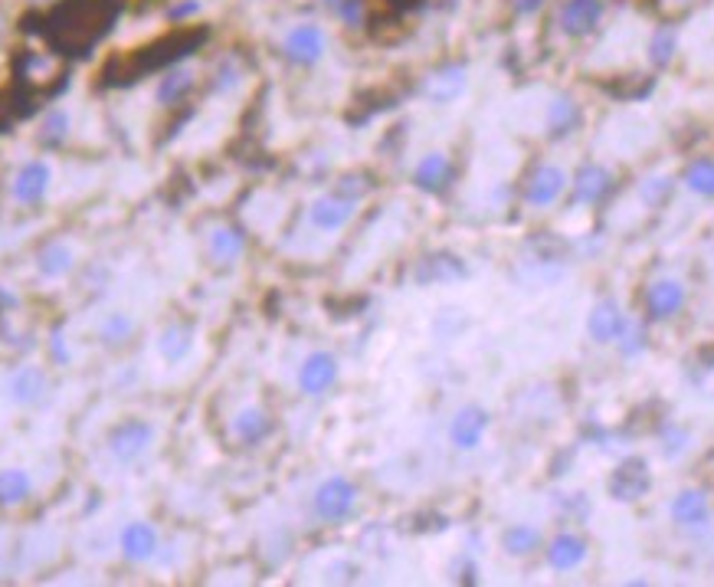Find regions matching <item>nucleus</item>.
<instances>
[{"instance_id":"f257e3e1","label":"nucleus","mask_w":714,"mask_h":587,"mask_svg":"<svg viewBox=\"0 0 714 587\" xmlns=\"http://www.w3.org/2000/svg\"><path fill=\"white\" fill-rule=\"evenodd\" d=\"M112 14L105 10L99 0H66L59 4L50 17V27H46V37H50L59 50L66 53H86L109 27Z\"/></svg>"},{"instance_id":"f03ea898","label":"nucleus","mask_w":714,"mask_h":587,"mask_svg":"<svg viewBox=\"0 0 714 587\" xmlns=\"http://www.w3.org/2000/svg\"><path fill=\"white\" fill-rule=\"evenodd\" d=\"M312 506L321 522H344L357 506V486L348 476H328L325 483L315 489Z\"/></svg>"},{"instance_id":"7ed1b4c3","label":"nucleus","mask_w":714,"mask_h":587,"mask_svg":"<svg viewBox=\"0 0 714 587\" xmlns=\"http://www.w3.org/2000/svg\"><path fill=\"white\" fill-rule=\"evenodd\" d=\"M610 496L616 502H639L649 496L652 489V469L642 456H629L610 473Z\"/></svg>"},{"instance_id":"20e7f679","label":"nucleus","mask_w":714,"mask_h":587,"mask_svg":"<svg viewBox=\"0 0 714 587\" xmlns=\"http://www.w3.org/2000/svg\"><path fill=\"white\" fill-rule=\"evenodd\" d=\"M154 443V427L148 420H122L112 433H109V453L115 456L118 463H135L138 456L148 453V446Z\"/></svg>"},{"instance_id":"39448f33","label":"nucleus","mask_w":714,"mask_h":587,"mask_svg":"<svg viewBox=\"0 0 714 587\" xmlns=\"http://www.w3.org/2000/svg\"><path fill=\"white\" fill-rule=\"evenodd\" d=\"M672 522L685 532H708L711 528V499L701 489H682L672 499Z\"/></svg>"},{"instance_id":"423d86ee","label":"nucleus","mask_w":714,"mask_h":587,"mask_svg":"<svg viewBox=\"0 0 714 587\" xmlns=\"http://www.w3.org/2000/svg\"><path fill=\"white\" fill-rule=\"evenodd\" d=\"M338 381V358L331 351H312L299 368V391L308 397L328 394Z\"/></svg>"},{"instance_id":"0eeeda50","label":"nucleus","mask_w":714,"mask_h":587,"mask_svg":"<svg viewBox=\"0 0 714 587\" xmlns=\"http://www.w3.org/2000/svg\"><path fill=\"white\" fill-rule=\"evenodd\" d=\"M354 210H357V201H351V197H344V194L335 191V194L318 197V201L308 207V220H312L315 230L335 233L341 227H348L351 217H354Z\"/></svg>"},{"instance_id":"6e6552de","label":"nucleus","mask_w":714,"mask_h":587,"mask_svg":"<svg viewBox=\"0 0 714 587\" xmlns=\"http://www.w3.org/2000/svg\"><path fill=\"white\" fill-rule=\"evenodd\" d=\"M485 430H489V410L479 404L462 407L449 424V440L456 450H475L485 440Z\"/></svg>"},{"instance_id":"1a4fd4ad","label":"nucleus","mask_w":714,"mask_h":587,"mask_svg":"<svg viewBox=\"0 0 714 587\" xmlns=\"http://www.w3.org/2000/svg\"><path fill=\"white\" fill-rule=\"evenodd\" d=\"M685 299H688V292H685L682 283H678V279H656V283H652L649 292H646L649 319H656V322L675 319V315L685 309Z\"/></svg>"},{"instance_id":"9d476101","label":"nucleus","mask_w":714,"mask_h":587,"mask_svg":"<svg viewBox=\"0 0 714 587\" xmlns=\"http://www.w3.org/2000/svg\"><path fill=\"white\" fill-rule=\"evenodd\" d=\"M285 56L299 66H315L325 56V33L315 23H302V27L289 30V37L282 43Z\"/></svg>"},{"instance_id":"9b49d317","label":"nucleus","mask_w":714,"mask_h":587,"mask_svg":"<svg viewBox=\"0 0 714 587\" xmlns=\"http://www.w3.org/2000/svg\"><path fill=\"white\" fill-rule=\"evenodd\" d=\"M626 328V315L620 312L616 299H600L593 305L590 319H587V332L597 345H616V338L623 335Z\"/></svg>"},{"instance_id":"f8f14e48","label":"nucleus","mask_w":714,"mask_h":587,"mask_svg":"<svg viewBox=\"0 0 714 587\" xmlns=\"http://www.w3.org/2000/svg\"><path fill=\"white\" fill-rule=\"evenodd\" d=\"M564 191H567V174L557 168V164H541V168L531 174L525 197L531 207H551L557 204V197H564Z\"/></svg>"},{"instance_id":"ddd939ff","label":"nucleus","mask_w":714,"mask_h":587,"mask_svg":"<svg viewBox=\"0 0 714 587\" xmlns=\"http://www.w3.org/2000/svg\"><path fill=\"white\" fill-rule=\"evenodd\" d=\"M118 545H122V555L125 561H132V565H145L154 555H158V545L161 538L154 532V525L148 522H132L122 528V538H118Z\"/></svg>"},{"instance_id":"4468645a","label":"nucleus","mask_w":714,"mask_h":587,"mask_svg":"<svg viewBox=\"0 0 714 587\" xmlns=\"http://www.w3.org/2000/svg\"><path fill=\"white\" fill-rule=\"evenodd\" d=\"M50 181H53V171L46 161H27L23 168L17 171V181H14V197L20 204H40L46 191H50Z\"/></svg>"},{"instance_id":"2eb2a0df","label":"nucleus","mask_w":714,"mask_h":587,"mask_svg":"<svg viewBox=\"0 0 714 587\" xmlns=\"http://www.w3.org/2000/svg\"><path fill=\"white\" fill-rule=\"evenodd\" d=\"M466 66H443L423 82V96L433 105H446L466 92Z\"/></svg>"},{"instance_id":"dca6fc26","label":"nucleus","mask_w":714,"mask_h":587,"mask_svg":"<svg viewBox=\"0 0 714 587\" xmlns=\"http://www.w3.org/2000/svg\"><path fill=\"white\" fill-rule=\"evenodd\" d=\"M600 17H603L600 0H567L561 10V30L567 37H587V33L597 30Z\"/></svg>"},{"instance_id":"f3484780","label":"nucleus","mask_w":714,"mask_h":587,"mask_svg":"<svg viewBox=\"0 0 714 587\" xmlns=\"http://www.w3.org/2000/svg\"><path fill=\"white\" fill-rule=\"evenodd\" d=\"M469 269L459 256L452 253H436L426 256V260L416 266V283L420 286H433V283H452V279H462Z\"/></svg>"},{"instance_id":"a211bd4d","label":"nucleus","mask_w":714,"mask_h":587,"mask_svg":"<svg viewBox=\"0 0 714 587\" xmlns=\"http://www.w3.org/2000/svg\"><path fill=\"white\" fill-rule=\"evenodd\" d=\"M587 561V542L574 532H561L547 545V565L554 571H574Z\"/></svg>"},{"instance_id":"6ab92c4d","label":"nucleus","mask_w":714,"mask_h":587,"mask_svg":"<svg viewBox=\"0 0 714 587\" xmlns=\"http://www.w3.org/2000/svg\"><path fill=\"white\" fill-rule=\"evenodd\" d=\"M194 86H197L194 69L177 66V69H168V73L158 79V89H154V96H158V105H164V109H174V105L187 102V96L194 92Z\"/></svg>"},{"instance_id":"aec40b11","label":"nucleus","mask_w":714,"mask_h":587,"mask_svg":"<svg viewBox=\"0 0 714 587\" xmlns=\"http://www.w3.org/2000/svg\"><path fill=\"white\" fill-rule=\"evenodd\" d=\"M610 171L603 168V164H587V168H580L577 171V178H574V201L577 204H597L600 197L610 191Z\"/></svg>"},{"instance_id":"412c9836","label":"nucleus","mask_w":714,"mask_h":587,"mask_svg":"<svg viewBox=\"0 0 714 587\" xmlns=\"http://www.w3.org/2000/svg\"><path fill=\"white\" fill-rule=\"evenodd\" d=\"M210 256L223 266H233L246 253V237L236 227H213L210 230Z\"/></svg>"},{"instance_id":"4be33fe9","label":"nucleus","mask_w":714,"mask_h":587,"mask_svg":"<svg viewBox=\"0 0 714 587\" xmlns=\"http://www.w3.org/2000/svg\"><path fill=\"white\" fill-rule=\"evenodd\" d=\"M269 430H272V420L263 407H243L240 414L233 417V437L240 440V443H259V440H266L269 437Z\"/></svg>"},{"instance_id":"5701e85b","label":"nucleus","mask_w":714,"mask_h":587,"mask_svg":"<svg viewBox=\"0 0 714 587\" xmlns=\"http://www.w3.org/2000/svg\"><path fill=\"white\" fill-rule=\"evenodd\" d=\"M190 348H194V328H190V325L174 322V325H168L158 335V355L164 361H171V365L184 361L190 355Z\"/></svg>"},{"instance_id":"b1692460","label":"nucleus","mask_w":714,"mask_h":587,"mask_svg":"<svg viewBox=\"0 0 714 587\" xmlns=\"http://www.w3.org/2000/svg\"><path fill=\"white\" fill-rule=\"evenodd\" d=\"M7 391L23 407L37 404V401H43V394H46V374L40 368H20L14 378H10Z\"/></svg>"},{"instance_id":"393cba45","label":"nucleus","mask_w":714,"mask_h":587,"mask_svg":"<svg viewBox=\"0 0 714 587\" xmlns=\"http://www.w3.org/2000/svg\"><path fill=\"white\" fill-rule=\"evenodd\" d=\"M449 171H452V168H449V158L443 155V151H433V155H426L420 164H416L413 181H416V187H420V191L436 194V191H443V187H446Z\"/></svg>"},{"instance_id":"a878e982","label":"nucleus","mask_w":714,"mask_h":587,"mask_svg":"<svg viewBox=\"0 0 714 587\" xmlns=\"http://www.w3.org/2000/svg\"><path fill=\"white\" fill-rule=\"evenodd\" d=\"M76 263V253H73V246L69 243H46L40 256H37V266H40V273L43 276H50V279H59V276H66L69 269H73Z\"/></svg>"},{"instance_id":"bb28decb","label":"nucleus","mask_w":714,"mask_h":587,"mask_svg":"<svg viewBox=\"0 0 714 587\" xmlns=\"http://www.w3.org/2000/svg\"><path fill=\"white\" fill-rule=\"evenodd\" d=\"M30 476L23 469H0V506L4 509H14L20 502L30 499Z\"/></svg>"},{"instance_id":"cd10ccee","label":"nucleus","mask_w":714,"mask_h":587,"mask_svg":"<svg viewBox=\"0 0 714 587\" xmlns=\"http://www.w3.org/2000/svg\"><path fill=\"white\" fill-rule=\"evenodd\" d=\"M502 545H505L508 555L525 558V555H531V551L541 548V532L534 525H511V528H505Z\"/></svg>"},{"instance_id":"c85d7f7f","label":"nucleus","mask_w":714,"mask_h":587,"mask_svg":"<svg viewBox=\"0 0 714 587\" xmlns=\"http://www.w3.org/2000/svg\"><path fill=\"white\" fill-rule=\"evenodd\" d=\"M135 335V319L128 312H112V315H105V322L99 328V342L102 345H109V348H118V345H125L128 338Z\"/></svg>"},{"instance_id":"c756f323","label":"nucleus","mask_w":714,"mask_h":587,"mask_svg":"<svg viewBox=\"0 0 714 587\" xmlns=\"http://www.w3.org/2000/svg\"><path fill=\"white\" fill-rule=\"evenodd\" d=\"M685 187L698 197H714V158H695L688 164Z\"/></svg>"},{"instance_id":"7c9ffc66","label":"nucleus","mask_w":714,"mask_h":587,"mask_svg":"<svg viewBox=\"0 0 714 587\" xmlns=\"http://www.w3.org/2000/svg\"><path fill=\"white\" fill-rule=\"evenodd\" d=\"M69 128H73V119H69L66 109H50L43 115V125H40V142L46 148H59L69 138Z\"/></svg>"},{"instance_id":"2f4dec72","label":"nucleus","mask_w":714,"mask_h":587,"mask_svg":"<svg viewBox=\"0 0 714 587\" xmlns=\"http://www.w3.org/2000/svg\"><path fill=\"white\" fill-rule=\"evenodd\" d=\"M577 105L570 102L567 96H561V99H554L551 102V112H547V128H551V135H564V132H570V128L577 125Z\"/></svg>"},{"instance_id":"473e14b6","label":"nucleus","mask_w":714,"mask_h":587,"mask_svg":"<svg viewBox=\"0 0 714 587\" xmlns=\"http://www.w3.org/2000/svg\"><path fill=\"white\" fill-rule=\"evenodd\" d=\"M616 348H620V355L623 358H636L646 351V328H642L639 322H629L626 319V328H623V335L616 338Z\"/></svg>"},{"instance_id":"72a5a7b5","label":"nucleus","mask_w":714,"mask_h":587,"mask_svg":"<svg viewBox=\"0 0 714 587\" xmlns=\"http://www.w3.org/2000/svg\"><path fill=\"white\" fill-rule=\"evenodd\" d=\"M675 46H678L675 33L672 30H659L656 37H652V43H649V60L656 63V66H665L675 56Z\"/></svg>"},{"instance_id":"f704fd0d","label":"nucleus","mask_w":714,"mask_h":587,"mask_svg":"<svg viewBox=\"0 0 714 587\" xmlns=\"http://www.w3.org/2000/svg\"><path fill=\"white\" fill-rule=\"evenodd\" d=\"M669 191H672V181H669V178H649V181H642L639 197H642V201H646L649 207H659L665 197H669Z\"/></svg>"},{"instance_id":"c9c22d12","label":"nucleus","mask_w":714,"mask_h":587,"mask_svg":"<svg viewBox=\"0 0 714 587\" xmlns=\"http://www.w3.org/2000/svg\"><path fill=\"white\" fill-rule=\"evenodd\" d=\"M662 450H665V456H682L685 450H688V430H682V427H665L662 430Z\"/></svg>"},{"instance_id":"e433bc0d","label":"nucleus","mask_w":714,"mask_h":587,"mask_svg":"<svg viewBox=\"0 0 714 587\" xmlns=\"http://www.w3.org/2000/svg\"><path fill=\"white\" fill-rule=\"evenodd\" d=\"M338 14L344 23H351V27H357V23L364 20V0H338Z\"/></svg>"},{"instance_id":"4c0bfd02","label":"nucleus","mask_w":714,"mask_h":587,"mask_svg":"<svg viewBox=\"0 0 714 587\" xmlns=\"http://www.w3.org/2000/svg\"><path fill=\"white\" fill-rule=\"evenodd\" d=\"M364 191H367V184H364V178H357V174H348V178L338 184V194L351 197V201H361Z\"/></svg>"},{"instance_id":"58836bf2","label":"nucleus","mask_w":714,"mask_h":587,"mask_svg":"<svg viewBox=\"0 0 714 587\" xmlns=\"http://www.w3.org/2000/svg\"><path fill=\"white\" fill-rule=\"evenodd\" d=\"M541 4H544V0H515V10L528 17V14H538Z\"/></svg>"},{"instance_id":"ea45409f","label":"nucleus","mask_w":714,"mask_h":587,"mask_svg":"<svg viewBox=\"0 0 714 587\" xmlns=\"http://www.w3.org/2000/svg\"><path fill=\"white\" fill-rule=\"evenodd\" d=\"M53 355H56L59 365H66V361H69V355H66V345H63V335H56V338H53Z\"/></svg>"},{"instance_id":"a19ab883","label":"nucleus","mask_w":714,"mask_h":587,"mask_svg":"<svg viewBox=\"0 0 714 587\" xmlns=\"http://www.w3.org/2000/svg\"><path fill=\"white\" fill-rule=\"evenodd\" d=\"M328 4H338V0H328Z\"/></svg>"}]
</instances>
